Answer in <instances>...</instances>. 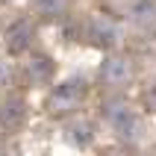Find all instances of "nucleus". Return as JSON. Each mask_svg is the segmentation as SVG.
I'll use <instances>...</instances> for the list:
<instances>
[{
  "mask_svg": "<svg viewBox=\"0 0 156 156\" xmlns=\"http://www.w3.org/2000/svg\"><path fill=\"white\" fill-rule=\"evenodd\" d=\"M109 156H124V153H121V150H115V153H109Z\"/></svg>",
  "mask_w": 156,
  "mask_h": 156,
  "instance_id": "obj_14",
  "label": "nucleus"
},
{
  "mask_svg": "<svg viewBox=\"0 0 156 156\" xmlns=\"http://www.w3.org/2000/svg\"><path fill=\"white\" fill-rule=\"evenodd\" d=\"M100 118H103V124L121 141H127V144L141 139V115L133 109L130 100H124V97H109V100H103V103H100Z\"/></svg>",
  "mask_w": 156,
  "mask_h": 156,
  "instance_id": "obj_1",
  "label": "nucleus"
},
{
  "mask_svg": "<svg viewBox=\"0 0 156 156\" xmlns=\"http://www.w3.org/2000/svg\"><path fill=\"white\" fill-rule=\"evenodd\" d=\"M0 156H9V147H6V141L0 139Z\"/></svg>",
  "mask_w": 156,
  "mask_h": 156,
  "instance_id": "obj_13",
  "label": "nucleus"
},
{
  "mask_svg": "<svg viewBox=\"0 0 156 156\" xmlns=\"http://www.w3.org/2000/svg\"><path fill=\"white\" fill-rule=\"evenodd\" d=\"M141 103H144V112L156 115V80H150L144 91H141Z\"/></svg>",
  "mask_w": 156,
  "mask_h": 156,
  "instance_id": "obj_11",
  "label": "nucleus"
},
{
  "mask_svg": "<svg viewBox=\"0 0 156 156\" xmlns=\"http://www.w3.org/2000/svg\"><path fill=\"white\" fill-rule=\"evenodd\" d=\"M21 74H24L27 86H33V88L50 86L53 77H56V62H53L47 53H33V56L24 62V71H21Z\"/></svg>",
  "mask_w": 156,
  "mask_h": 156,
  "instance_id": "obj_5",
  "label": "nucleus"
},
{
  "mask_svg": "<svg viewBox=\"0 0 156 156\" xmlns=\"http://www.w3.org/2000/svg\"><path fill=\"white\" fill-rule=\"evenodd\" d=\"M130 24L139 33H156V0H133L130 6Z\"/></svg>",
  "mask_w": 156,
  "mask_h": 156,
  "instance_id": "obj_8",
  "label": "nucleus"
},
{
  "mask_svg": "<svg viewBox=\"0 0 156 156\" xmlns=\"http://www.w3.org/2000/svg\"><path fill=\"white\" fill-rule=\"evenodd\" d=\"M86 38L91 47H97V50H115L118 44H121L124 33L121 27H118V21H112L109 15H91L86 21Z\"/></svg>",
  "mask_w": 156,
  "mask_h": 156,
  "instance_id": "obj_4",
  "label": "nucleus"
},
{
  "mask_svg": "<svg viewBox=\"0 0 156 156\" xmlns=\"http://www.w3.org/2000/svg\"><path fill=\"white\" fill-rule=\"evenodd\" d=\"M27 124V100L21 94H6L0 100V127L6 133H18Z\"/></svg>",
  "mask_w": 156,
  "mask_h": 156,
  "instance_id": "obj_7",
  "label": "nucleus"
},
{
  "mask_svg": "<svg viewBox=\"0 0 156 156\" xmlns=\"http://www.w3.org/2000/svg\"><path fill=\"white\" fill-rule=\"evenodd\" d=\"M86 97H88V80L86 77H68V80H62L59 86L50 88V94L44 100V112L53 115V118L74 115L86 103Z\"/></svg>",
  "mask_w": 156,
  "mask_h": 156,
  "instance_id": "obj_2",
  "label": "nucleus"
},
{
  "mask_svg": "<svg viewBox=\"0 0 156 156\" xmlns=\"http://www.w3.org/2000/svg\"><path fill=\"white\" fill-rule=\"evenodd\" d=\"M9 86H12V65L0 59V91L9 88Z\"/></svg>",
  "mask_w": 156,
  "mask_h": 156,
  "instance_id": "obj_12",
  "label": "nucleus"
},
{
  "mask_svg": "<svg viewBox=\"0 0 156 156\" xmlns=\"http://www.w3.org/2000/svg\"><path fill=\"white\" fill-rule=\"evenodd\" d=\"M139 156H156V153H139Z\"/></svg>",
  "mask_w": 156,
  "mask_h": 156,
  "instance_id": "obj_15",
  "label": "nucleus"
},
{
  "mask_svg": "<svg viewBox=\"0 0 156 156\" xmlns=\"http://www.w3.org/2000/svg\"><path fill=\"white\" fill-rule=\"evenodd\" d=\"M33 38H35V24L30 18H18L12 24L6 27V33H3V44H6L9 53H27L33 47Z\"/></svg>",
  "mask_w": 156,
  "mask_h": 156,
  "instance_id": "obj_6",
  "label": "nucleus"
},
{
  "mask_svg": "<svg viewBox=\"0 0 156 156\" xmlns=\"http://www.w3.org/2000/svg\"><path fill=\"white\" fill-rule=\"evenodd\" d=\"M65 141L68 144H74V147L86 150L94 144V124L86 121V118H74V121L65 127Z\"/></svg>",
  "mask_w": 156,
  "mask_h": 156,
  "instance_id": "obj_9",
  "label": "nucleus"
},
{
  "mask_svg": "<svg viewBox=\"0 0 156 156\" xmlns=\"http://www.w3.org/2000/svg\"><path fill=\"white\" fill-rule=\"evenodd\" d=\"M33 9L41 21H62L71 12V0H35Z\"/></svg>",
  "mask_w": 156,
  "mask_h": 156,
  "instance_id": "obj_10",
  "label": "nucleus"
},
{
  "mask_svg": "<svg viewBox=\"0 0 156 156\" xmlns=\"http://www.w3.org/2000/svg\"><path fill=\"white\" fill-rule=\"evenodd\" d=\"M133 77H136V65H133L130 56H124V53L103 56V62H100V83H103V88L121 91V88H127L133 83Z\"/></svg>",
  "mask_w": 156,
  "mask_h": 156,
  "instance_id": "obj_3",
  "label": "nucleus"
}]
</instances>
